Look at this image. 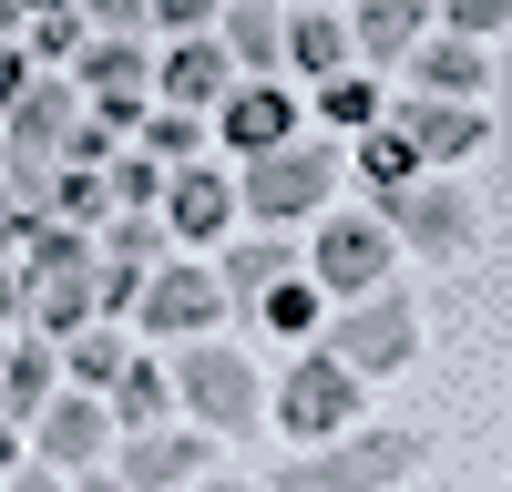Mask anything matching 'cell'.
<instances>
[{
	"mask_svg": "<svg viewBox=\"0 0 512 492\" xmlns=\"http://www.w3.org/2000/svg\"><path fill=\"white\" fill-rule=\"evenodd\" d=\"M103 421H113V431H154V421H175V380H164L154 359H123L113 380H103Z\"/></svg>",
	"mask_w": 512,
	"mask_h": 492,
	"instance_id": "d6986e66",
	"label": "cell"
},
{
	"mask_svg": "<svg viewBox=\"0 0 512 492\" xmlns=\"http://www.w3.org/2000/svg\"><path fill=\"white\" fill-rule=\"evenodd\" d=\"M11 462H21V421H0V482H11Z\"/></svg>",
	"mask_w": 512,
	"mask_h": 492,
	"instance_id": "f35d334b",
	"label": "cell"
},
{
	"mask_svg": "<svg viewBox=\"0 0 512 492\" xmlns=\"http://www.w3.org/2000/svg\"><path fill=\"white\" fill-rule=\"evenodd\" d=\"M154 216H164V236H175V246H216V236L236 226V185L216 175V164H175Z\"/></svg>",
	"mask_w": 512,
	"mask_h": 492,
	"instance_id": "7c38bea8",
	"label": "cell"
},
{
	"mask_svg": "<svg viewBox=\"0 0 512 492\" xmlns=\"http://www.w3.org/2000/svg\"><path fill=\"white\" fill-rule=\"evenodd\" d=\"M164 380H175V410H195V431H216V441L267 431V390H256L246 349H226V339H185V359Z\"/></svg>",
	"mask_w": 512,
	"mask_h": 492,
	"instance_id": "7a4b0ae2",
	"label": "cell"
},
{
	"mask_svg": "<svg viewBox=\"0 0 512 492\" xmlns=\"http://www.w3.org/2000/svg\"><path fill=\"white\" fill-rule=\"evenodd\" d=\"M359 52L379 62H410V41H431V0H359Z\"/></svg>",
	"mask_w": 512,
	"mask_h": 492,
	"instance_id": "44dd1931",
	"label": "cell"
},
{
	"mask_svg": "<svg viewBox=\"0 0 512 492\" xmlns=\"http://www.w3.org/2000/svg\"><path fill=\"white\" fill-rule=\"evenodd\" d=\"M277 62L318 72V82H328V72H349V21H338V11H297V21H287V52H277Z\"/></svg>",
	"mask_w": 512,
	"mask_h": 492,
	"instance_id": "cb8c5ba5",
	"label": "cell"
},
{
	"mask_svg": "<svg viewBox=\"0 0 512 492\" xmlns=\"http://www.w3.org/2000/svg\"><path fill=\"white\" fill-rule=\"evenodd\" d=\"M52 390H62L52 339H0V410H11V421H21V410H41Z\"/></svg>",
	"mask_w": 512,
	"mask_h": 492,
	"instance_id": "ffe728a7",
	"label": "cell"
},
{
	"mask_svg": "<svg viewBox=\"0 0 512 492\" xmlns=\"http://www.w3.org/2000/svg\"><path fill=\"white\" fill-rule=\"evenodd\" d=\"M82 492H123V482H113V472H93V482H82Z\"/></svg>",
	"mask_w": 512,
	"mask_h": 492,
	"instance_id": "b9f144b4",
	"label": "cell"
},
{
	"mask_svg": "<svg viewBox=\"0 0 512 492\" xmlns=\"http://www.w3.org/2000/svg\"><path fill=\"white\" fill-rule=\"evenodd\" d=\"M21 82H31V52H21V41H0V113H11Z\"/></svg>",
	"mask_w": 512,
	"mask_h": 492,
	"instance_id": "d590c367",
	"label": "cell"
},
{
	"mask_svg": "<svg viewBox=\"0 0 512 492\" xmlns=\"http://www.w3.org/2000/svg\"><path fill=\"white\" fill-rule=\"evenodd\" d=\"M349 164H359V185H369V195H400V185L420 175V154H410V144L390 134V123H369V134H359V154H349Z\"/></svg>",
	"mask_w": 512,
	"mask_h": 492,
	"instance_id": "484cf974",
	"label": "cell"
},
{
	"mask_svg": "<svg viewBox=\"0 0 512 492\" xmlns=\"http://www.w3.org/2000/svg\"><path fill=\"white\" fill-rule=\"evenodd\" d=\"M410 82H420V93H441V103H472L482 82H492V62H482V41L441 31V41H410Z\"/></svg>",
	"mask_w": 512,
	"mask_h": 492,
	"instance_id": "ac0fdd59",
	"label": "cell"
},
{
	"mask_svg": "<svg viewBox=\"0 0 512 492\" xmlns=\"http://www.w3.org/2000/svg\"><path fill=\"white\" fill-rule=\"evenodd\" d=\"M82 41H93V31H82V11L62 0V11H31V41H21V52H31V72H41V62H72Z\"/></svg>",
	"mask_w": 512,
	"mask_h": 492,
	"instance_id": "f546056e",
	"label": "cell"
},
{
	"mask_svg": "<svg viewBox=\"0 0 512 492\" xmlns=\"http://www.w3.org/2000/svg\"><path fill=\"white\" fill-rule=\"evenodd\" d=\"M144 11H154L164 31H175V41H185V31H205V21H216V0H144Z\"/></svg>",
	"mask_w": 512,
	"mask_h": 492,
	"instance_id": "e575fe53",
	"label": "cell"
},
{
	"mask_svg": "<svg viewBox=\"0 0 512 492\" xmlns=\"http://www.w3.org/2000/svg\"><path fill=\"white\" fill-rule=\"evenodd\" d=\"M216 11H226V41H216V52H226V62H246V72H277L287 21L267 11V0H216Z\"/></svg>",
	"mask_w": 512,
	"mask_h": 492,
	"instance_id": "7402d4cb",
	"label": "cell"
},
{
	"mask_svg": "<svg viewBox=\"0 0 512 492\" xmlns=\"http://www.w3.org/2000/svg\"><path fill=\"white\" fill-rule=\"evenodd\" d=\"M72 11H82V31H134L144 0H72Z\"/></svg>",
	"mask_w": 512,
	"mask_h": 492,
	"instance_id": "836d02e7",
	"label": "cell"
},
{
	"mask_svg": "<svg viewBox=\"0 0 512 492\" xmlns=\"http://www.w3.org/2000/svg\"><path fill=\"white\" fill-rule=\"evenodd\" d=\"M277 277H287V246H277V226H267L256 246H226V277H216V287H226V298H267Z\"/></svg>",
	"mask_w": 512,
	"mask_h": 492,
	"instance_id": "83f0119b",
	"label": "cell"
},
{
	"mask_svg": "<svg viewBox=\"0 0 512 492\" xmlns=\"http://www.w3.org/2000/svg\"><path fill=\"white\" fill-rule=\"evenodd\" d=\"M72 113H82V93H72V82L31 72L21 93H11V113H0V144H11V154H52V144L72 134Z\"/></svg>",
	"mask_w": 512,
	"mask_h": 492,
	"instance_id": "2e32d148",
	"label": "cell"
},
{
	"mask_svg": "<svg viewBox=\"0 0 512 492\" xmlns=\"http://www.w3.org/2000/svg\"><path fill=\"white\" fill-rule=\"evenodd\" d=\"M62 349H72V390H93V400H103V380H113V369L134 359V349H123V328H103V318H93V328H72Z\"/></svg>",
	"mask_w": 512,
	"mask_h": 492,
	"instance_id": "f1b7e54d",
	"label": "cell"
},
{
	"mask_svg": "<svg viewBox=\"0 0 512 492\" xmlns=\"http://www.w3.org/2000/svg\"><path fill=\"white\" fill-rule=\"evenodd\" d=\"M390 134L420 154V164H472L482 144H492V123H482V103H441V93H410L400 113H379Z\"/></svg>",
	"mask_w": 512,
	"mask_h": 492,
	"instance_id": "9c48e42d",
	"label": "cell"
},
{
	"mask_svg": "<svg viewBox=\"0 0 512 492\" xmlns=\"http://www.w3.org/2000/svg\"><path fill=\"white\" fill-rule=\"evenodd\" d=\"M216 318H226L216 267H154L134 287V328H154V339H185V328H216Z\"/></svg>",
	"mask_w": 512,
	"mask_h": 492,
	"instance_id": "30bf717a",
	"label": "cell"
},
{
	"mask_svg": "<svg viewBox=\"0 0 512 492\" xmlns=\"http://www.w3.org/2000/svg\"><path fill=\"white\" fill-rule=\"evenodd\" d=\"M267 421L308 451V441H338V431H359V369H338L328 349H308L277 380V400H267Z\"/></svg>",
	"mask_w": 512,
	"mask_h": 492,
	"instance_id": "277c9868",
	"label": "cell"
},
{
	"mask_svg": "<svg viewBox=\"0 0 512 492\" xmlns=\"http://www.w3.org/2000/svg\"><path fill=\"white\" fill-rule=\"evenodd\" d=\"M144 123V154L154 164H195L205 154V113H185V103H154V113H134Z\"/></svg>",
	"mask_w": 512,
	"mask_h": 492,
	"instance_id": "4316f807",
	"label": "cell"
},
{
	"mask_svg": "<svg viewBox=\"0 0 512 492\" xmlns=\"http://www.w3.org/2000/svg\"><path fill=\"white\" fill-rule=\"evenodd\" d=\"M379 267H390V226L379 216H318V246H308V287L318 298H369L379 287Z\"/></svg>",
	"mask_w": 512,
	"mask_h": 492,
	"instance_id": "8992f818",
	"label": "cell"
},
{
	"mask_svg": "<svg viewBox=\"0 0 512 492\" xmlns=\"http://www.w3.org/2000/svg\"><path fill=\"white\" fill-rule=\"evenodd\" d=\"M21 318V267H0V328Z\"/></svg>",
	"mask_w": 512,
	"mask_h": 492,
	"instance_id": "74e56055",
	"label": "cell"
},
{
	"mask_svg": "<svg viewBox=\"0 0 512 492\" xmlns=\"http://www.w3.org/2000/svg\"><path fill=\"white\" fill-rule=\"evenodd\" d=\"M164 175H175V164H154L144 144H123V154L103 164V205H113V216H154V205H164Z\"/></svg>",
	"mask_w": 512,
	"mask_h": 492,
	"instance_id": "603a6c76",
	"label": "cell"
},
{
	"mask_svg": "<svg viewBox=\"0 0 512 492\" xmlns=\"http://www.w3.org/2000/svg\"><path fill=\"white\" fill-rule=\"evenodd\" d=\"M11 31H21V0H0V41H11Z\"/></svg>",
	"mask_w": 512,
	"mask_h": 492,
	"instance_id": "60d3db41",
	"label": "cell"
},
{
	"mask_svg": "<svg viewBox=\"0 0 512 492\" xmlns=\"http://www.w3.org/2000/svg\"><path fill=\"white\" fill-rule=\"evenodd\" d=\"M379 226H390V246L461 257V246H472V195H461V185H431V175H410L400 195H379Z\"/></svg>",
	"mask_w": 512,
	"mask_h": 492,
	"instance_id": "52a82bcc",
	"label": "cell"
},
{
	"mask_svg": "<svg viewBox=\"0 0 512 492\" xmlns=\"http://www.w3.org/2000/svg\"><path fill=\"white\" fill-rule=\"evenodd\" d=\"M103 400L93 390H52V400H41L31 410V441H41V462H52V472H82V462H103Z\"/></svg>",
	"mask_w": 512,
	"mask_h": 492,
	"instance_id": "4fadbf2b",
	"label": "cell"
},
{
	"mask_svg": "<svg viewBox=\"0 0 512 492\" xmlns=\"http://www.w3.org/2000/svg\"><path fill=\"white\" fill-rule=\"evenodd\" d=\"M318 113L338 123V134H369V123H379V93L349 82V72H328V82H318Z\"/></svg>",
	"mask_w": 512,
	"mask_h": 492,
	"instance_id": "4dcf8cb0",
	"label": "cell"
},
{
	"mask_svg": "<svg viewBox=\"0 0 512 492\" xmlns=\"http://www.w3.org/2000/svg\"><path fill=\"white\" fill-rule=\"evenodd\" d=\"M21 318L41 328V339L93 328V257H82V267H21Z\"/></svg>",
	"mask_w": 512,
	"mask_h": 492,
	"instance_id": "9a60e30c",
	"label": "cell"
},
{
	"mask_svg": "<svg viewBox=\"0 0 512 492\" xmlns=\"http://www.w3.org/2000/svg\"><path fill=\"white\" fill-rule=\"evenodd\" d=\"M226 82H236V62H226L205 31H185L175 52L154 62V93H164V103H185V113H216V103H226Z\"/></svg>",
	"mask_w": 512,
	"mask_h": 492,
	"instance_id": "e0dca14e",
	"label": "cell"
},
{
	"mask_svg": "<svg viewBox=\"0 0 512 492\" xmlns=\"http://www.w3.org/2000/svg\"><path fill=\"white\" fill-rule=\"evenodd\" d=\"M185 492H267V482H216V472H205V482H185Z\"/></svg>",
	"mask_w": 512,
	"mask_h": 492,
	"instance_id": "ab89813d",
	"label": "cell"
},
{
	"mask_svg": "<svg viewBox=\"0 0 512 492\" xmlns=\"http://www.w3.org/2000/svg\"><path fill=\"white\" fill-rule=\"evenodd\" d=\"M431 462V431H338V441H308L297 462H277L267 492H390Z\"/></svg>",
	"mask_w": 512,
	"mask_h": 492,
	"instance_id": "6da1fadb",
	"label": "cell"
},
{
	"mask_svg": "<svg viewBox=\"0 0 512 492\" xmlns=\"http://www.w3.org/2000/svg\"><path fill=\"white\" fill-rule=\"evenodd\" d=\"M267 11H277V0H267Z\"/></svg>",
	"mask_w": 512,
	"mask_h": 492,
	"instance_id": "7bdbcfd3",
	"label": "cell"
},
{
	"mask_svg": "<svg viewBox=\"0 0 512 492\" xmlns=\"http://www.w3.org/2000/svg\"><path fill=\"white\" fill-rule=\"evenodd\" d=\"M410 349H420V318H410V298H390V287H369V298H349V308L328 318V359L359 369V380L410 369Z\"/></svg>",
	"mask_w": 512,
	"mask_h": 492,
	"instance_id": "5b68a950",
	"label": "cell"
},
{
	"mask_svg": "<svg viewBox=\"0 0 512 492\" xmlns=\"http://www.w3.org/2000/svg\"><path fill=\"white\" fill-rule=\"evenodd\" d=\"M0 492H62V472H52V462H31L21 482H0Z\"/></svg>",
	"mask_w": 512,
	"mask_h": 492,
	"instance_id": "8d00e7d4",
	"label": "cell"
},
{
	"mask_svg": "<svg viewBox=\"0 0 512 492\" xmlns=\"http://www.w3.org/2000/svg\"><path fill=\"white\" fill-rule=\"evenodd\" d=\"M267 318H277V328H318V287L277 277V287H267Z\"/></svg>",
	"mask_w": 512,
	"mask_h": 492,
	"instance_id": "d6a6232c",
	"label": "cell"
},
{
	"mask_svg": "<svg viewBox=\"0 0 512 492\" xmlns=\"http://www.w3.org/2000/svg\"><path fill=\"white\" fill-rule=\"evenodd\" d=\"M328 195H338V154L328 144H267L236 175V216L287 226V216H328Z\"/></svg>",
	"mask_w": 512,
	"mask_h": 492,
	"instance_id": "3957f363",
	"label": "cell"
},
{
	"mask_svg": "<svg viewBox=\"0 0 512 492\" xmlns=\"http://www.w3.org/2000/svg\"><path fill=\"white\" fill-rule=\"evenodd\" d=\"M216 134L226 154H267V144H297V103L277 93V82H226V103H216Z\"/></svg>",
	"mask_w": 512,
	"mask_h": 492,
	"instance_id": "5bb4252c",
	"label": "cell"
},
{
	"mask_svg": "<svg viewBox=\"0 0 512 492\" xmlns=\"http://www.w3.org/2000/svg\"><path fill=\"white\" fill-rule=\"evenodd\" d=\"M205 462H216V431H175V421H154V431H134V451H123V492H185V482H205Z\"/></svg>",
	"mask_w": 512,
	"mask_h": 492,
	"instance_id": "8fae6325",
	"label": "cell"
},
{
	"mask_svg": "<svg viewBox=\"0 0 512 492\" xmlns=\"http://www.w3.org/2000/svg\"><path fill=\"white\" fill-rule=\"evenodd\" d=\"M441 11V31H461V41H492L502 21H512V0H431Z\"/></svg>",
	"mask_w": 512,
	"mask_h": 492,
	"instance_id": "1f68e13d",
	"label": "cell"
},
{
	"mask_svg": "<svg viewBox=\"0 0 512 492\" xmlns=\"http://www.w3.org/2000/svg\"><path fill=\"white\" fill-rule=\"evenodd\" d=\"M164 216H103V236H93V257L103 267H164Z\"/></svg>",
	"mask_w": 512,
	"mask_h": 492,
	"instance_id": "d4e9b609",
	"label": "cell"
},
{
	"mask_svg": "<svg viewBox=\"0 0 512 492\" xmlns=\"http://www.w3.org/2000/svg\"><path fill=\"white\" fill-rule=\"evenodd\" d=\"M72 82L93 93V113L134 123V113H144V93H154V62H144V41H134V31H93V41L72 52Z\"/></svg>",
	"mask_w": 512,
	"mask_h": 492,
	"instance_id": "ba28073f",
	"label": "cell"
}]
</instances>
